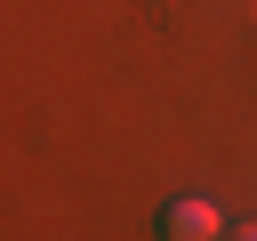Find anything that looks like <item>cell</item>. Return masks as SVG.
<instances>
[{
    "label": "cell",
    "mask_w": 257,
    "mask_h": 241,
    "mask_svg": "<svg viewBox=\"0 0 257 241\" xmlns=\"http://www.w3.org/2000/svg\"><path fill=\"white\" fill-rule=\"evenodd\" d=\"M225 241H257V225H233V233H225Z\"/></svg>",
    "instance_id": "7a4b0ae2"
},
{
    "label": "cell",
    "mask_w": 257,
    "mask_h": 241,
    "mask_svg": "<svg viewBox=\"0 0 257 241\" xmlns=\"http://www.w3.org/2000/svg\"><path fill=\"white\" fill-rule=\"evenodd\" d=\"M161 241H225V217H217V201H201V193L169 201V209H161Z\"/></svg>",
    "instance_id": "6da1fadb"
}]
</instances>
